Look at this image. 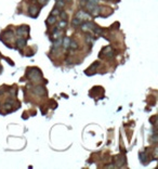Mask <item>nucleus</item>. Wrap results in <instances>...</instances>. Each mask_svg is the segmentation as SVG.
<instances>
[{
  "mask_svg": "<svg viewBox=\"0 0 158 169\" xmlns=\"http://www.w3.org/2000/svg\"><path fill=\"white\" fill-rule=\"evenodd\" d=\"M84 5L88 8V10H89V12H90V14L91 15H93V16L100 15V13H101V8L100 7H96L95 4L90 3V2H88V3L84 4Z\"/></svg>",
  "mask_w": 158,
  "mask_h": 169,
  "instance_id": "nucleus-1",
  "label": "nucleus"
},
{
  "mask_svg": "<svg viewBox=\"0 0 158 169\" xmlns=\"http://www.w3.org/2000/svg\"><path fill=\"white\" fill-rule=\"evenodd\" d=\"M28 76H29V78L32 79V80H40V79H41V73H40L38 69H36V68L29 70Z\"/></svg>",
  "mask_w": 158,
  "mask_h": 169,
  "instance_id": "nucleus-2",
  "label": "nucleus"
},
{
  "mask_svg": "<svg viewBox=\"0 0 158 169\" xmlns=\"http://www.w3.org/2000/svg\"><path fill=\"white\" fill-rule=\"evenodd\" d=\"M94 24L93 23H83L81 25V31L83 32H89V31H92L94 28Z\"/></svg>",
  "mask_w": 158,
  "mask_h": 169,
  "instance_id": "nucleus-3",
  "label": "nucleus"
},
{
  "mask_svg": "<svg viewBox=\"0 0 158 169\" xmlns=\"http://www.w3.org/2000/svg\"><path fill=\"white\" fill-rule=\"evenodd\" d=\"M76 17L80 18V20H87V18L90 17V14H88V13L83 12V11H78L77 14H76Z\"/></svg>",
  "mask_w": 158,
  "mask_h": 169,
  "instance_id": "nucleus-4",
  "label": "nucleus"
},
{
  "mask_svg": "<svg viewBox=\"0 0 158 169\" xmlns=\"http://www.w3.org/2000/svg\"><path fill=\"white\" fill-rule=\"evenodd\" d=\"M27 31H28L27 26H22L21 28L17 29V35H18L20 37H23V36H25V35L27 34Z\"/></svg>",
  "mask_w": 158,
  "mask_h": 169,
  "instance_id": "nucleus-5",
  "label": "nucleus"
},
{
  "mask_svg": "<svg viewBox=\"0 0 158 169\" xmlns=\"http://www.w3.org/2000/svg\"><path fill=\"white\" fill-rule=\"evenodd\" d=\"M16 46H17V48H20V49L24 48L26 46V40L21 37L20 39H17V41H16Z\"/></svg>",
  "mask_w": 158,
  "mask_h": 169,
  "instance_id": "nucleus-6",
  "label": "nucleus"
},
{
  "mask_svg": "<svg viewBox=\"0 0 158 169\" xmlns=\"http://www.w3.org/2000/svg\"><path fill=\"white\" fill-rule=\"evenodd\" d=\"M28 13H29V14H31L32 16L36 15L37 13H38V8L36 7V5H32V7L28 9Z\"/></svg>",
  "mask_w": 158,
  "mask_h": 169,
  "instance_id": "nucleus-7",
  "label": "nucleus"
},
{
  "mask_svg": "<svg viewBox=\"0 0 158 169\" xmlns=\"http://www.w3.org/2000/svg\"><path fill=\"white\" fill-rule=\"evenodd\" d=\"M35 92L39 95H43L45 94V89H43V87H41V86H37L36 88H35Z\"/></svg>",
  "mask_w": 158,
  "mask_h": 169,
  "instance_id": "nucleus-8",
  "label": "nucleus"
},
{
  "mask_svg": "<svg viewBox=\"0 0 158 169\" xmlns=\"http://www.w3.org/2000/svg\"><path fill=\"white\" fill-rule=\"evenodd\" d=\"M72 24H73L74 26L80 25V24H82V20H80V18H78V17H75L74 20L72 21Z\"/></svg>",
  "mask_w": 158,
  "mask_h": 169,
  "instance_id": "nucleus-9",
  "label": "nucleus"
},
{
  "mask_svg": "<svg viewBox=\"0 0 158 169\" xmlns=\"http://www.w3.org/2000/svg\"><path fill=\"white\" fill-rule=\"evenodd\" d=\"M69 42H70L69 38L68 37H65L64 39H63V42H62V43H63V47L64 48H68L69 47Z\"/></svg>",
  "mask_w": 158,
  "mask_h": 169,
  "instance_id": "nucleus-10",
  "label": "nucleus"
},
{
  "mask_svg": "<svg viewBox=\"0 0 158 169\" xmlns=\"http://www.w3.org/2000/svg\"><path fill=\"white\" fill-rule=\"evenodd\" d=\"M105 53H106V55H107V56H113V54H114V52L111 51V47H107L105 49Z\"/></svg>",
  "mask_w": 158,
  "mask_h": 169,
  "instance_id": "nucleus-11",
  "label": "nucleus"
},
{
  "mask_svg": "<svg viewBox=\"0 0 158 169\" xmlns=\"http://www.w3.org/2000/svg\"><path fill=\"white\" fill-rule=\"evenodd\" d=\"M55 21H56L55 16H50V17L47 20V23L48 24H54V23H55Z\"/></svg>",
  "mask_w": 158,
  "mask_h": 169,
  "instance_id": "nucleus-12",
  "label": "nucleus"
},
{
  "mask_svg": "<svg viewBox=\"0 0 158 169\" xmlns=\"http://www.w3.org/2000/svg\"><path fill=\"white\" fill-rule=\"evenodd\" d=\"M69 47L73 49V50H76V49L78 48V45H77V42L76 41H72L70 40V42H69Z\"/></svg>",
  "mask_w": 158,
  "mask_h": 169,
  "instance_id": "nucleus-13",
  "label": "nucleus"
},
{
  "mask_svg": "<svg viewBox=\"0 0 158 169\" xmlns=\"http://www.w3.org/2000/svg\"><path fill=\"white\" fill-rule=\"evenodd\" d=\"M61 45H62V39L56 40V41L54 42V45H53V49H58V48H59Z\"/></svg>",
  "mask_w": 158,
  "mask_h": 169,
  "instance_id": "nucleus-14",
  "label": "nucleus"
},
{
  "mask_svg": "<svg viewBox=\"0 0 158 169\" xmlns=\"http://www.w3.org/2000/svg\"><path fill=\"white\" fill-rule=\"evenodd\" d=\"M64 7V1L63 0H58L56 1V8L60 9V8H63Z\"/></svg>",
  "mask_w": 158,
  "mask_h": 169,
  "instance_id": "nucleus-15",
  "label": "nucleus"
},
{
  "mask_svg": "<svg viewBox=\"0 0 158 169\" xmlns=\"http://www.w3.org/2000/svg\"><path fill=\"white\" fill-rule=\"evenodd\" d=\"M61 37V32L60 31H55L53 33V38L54 39H58V38H60Z\"/></svg>",
  "mask_w": 158,
  "mask_h": 169,
  "instance_id": "nucleus-16",
  "label": "nucleus"
},
{
  "mask_svg": "<svg viewBox=\"0 0 158 169\" xmlns=\"http://www.w3.org/2000/svg\"><path fill=\"white\" fill-rule=\"evenodd\" d=\"M66 26V21H61L59 23V28H64Z\"/></svg>",
  "mask_w": 158,
  "mask_h": 169,
  "instance_id": "nucleus-17",
  "label": "nucleus"
},
{
  "mask_svg": "<svg viewBox=\"0 0 158 169\" xmlns=\"http://www.w3.org/2000/svg\"><path fill=\"white\" fill-rule=\"evenodd\" d=\"M48 1L49 0H38V3L41 4V5H45V4L48 3Z\"/></svg>",
  "mask_w": 158,
  "mask_h": 169,
  "instance_id": "nucleus-18",
  "label": "nucleus"
},
{
  "mask_svg": "<svg viewBox=\"0 0 158 169\" xmlns=\"http://www.w3.org/2000/svg\"><path fill=\"white\" fill-rule=\"evenodd\" d=\"M88 2H90V3H93V4H96L97 2L100 1V0H87Z\"/></svg>",
  "mask_w": 158,
  "mask_h": 169,
  "instance_id": "nucleus-19",
  "label": "nucleus"
},
{
  "mask_svg": "<svg viewBox=\"0 0 158 169\" xmlns=\"http://www.w3.org/2000/svg\"><path fill=\"white\" fill-rule=\"evenodd\" d=\"M52 14H54V15H58V14H60V11H59V9L56 8L55 10H53L52 11Z\"/></svg>",
  "mask_w": 158,
  "mask_h": 169,
  "instance_id": "nucleus-20",
  "label": "nucleus"
},
{
  "mask_svg": "<svg viewBox=\"0 0 158 169\" xmlns=\"http://www.w3.org/2000/svg\"><path fill=\"white\" fill-rule=\"evenodd\" d=\"M61 16L64 18V20H66V18H67V15H66V13H65V12H62L61 13Z\"/></svg>",
  "mask_w": 158,
  "mask_h": 169,
  "instance_id": "nucleus-21",
  "label": "nucleus"
},
{
  "mask_svg": "<svg viewBox=\"0 0 158 169\" xmlns=\"http://www.w3.org/2000/svg\"><path fill=\"white\" fill-rule=\"evenodd\" d=\"M79 2H80V4H81V5H84V4H86V1H84V0H80Z\"/></svg>",
  "mask_w": 158,
  "mask_h": 169,
  "instance_id": "nucleus-22",
  "label": "nucleus"
},
{
  "mask_svg": "<svg viewBox=\"0 0 158 169\" xmlns=\"http://www.w3.org/2000/svg\"><path fill=\"white\" fill-rule=\"evenodd\" d=\"M0 70H1V67H0Z\"/></svg>",
  "mask_w": 158,
  "mask_h": 169,
  "instance_id": "nucleus-23",
  "label": "nucleus"
},
{
  "mask_svg": "<svg viewBox=\"0 0 158 169\" xmlns=\"http://www.w3.org/2000/svg\"><path fill=\"white\" fill-rule=\"evenodd\" d=\"M56 1H58V0H56Z\"/></svg>",
  "mask_w": 158,
  "mask_h": 169,
  "instance_id": "nucleus-24",
  "label": "nucleus"
}]
</instances>
